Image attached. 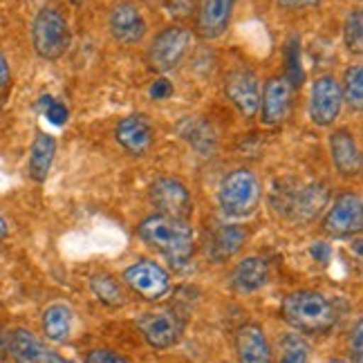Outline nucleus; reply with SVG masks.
Returning <instances> with one entry per match:
<instances>
[{"instance_id":"29","label":"nucleus","mask_w":363,"mask_h":363,"mask_svg":"<svg viewBox=\"0 0 363 363\" xmlns=\"http://www.w3.org/2000/svg\"><path fill=\"white\" fill-rule=\"evenodd\" d=\"M90 287L94 291V296L99 298V301H104L106 305H119L123 301L121 291H119V285L110 276H106V274L94 276L92 281H90Z\"/></svg>"},{"instance_id":"38","label":"nucleus","mask_w":363,"mask_h":363,"mask_svg":"<svg viewBox=\"0 0 363 363\" xmlns=\"http://www.w3.org/2000/svg\"><path fill=\"white\" fill-rule=\"evenodd\" d=\"M69 3H72V5H81V3H83V0H69Z\"/></svg>"},{"instance_id":"31","label":"nucleus","mask_w":363,"mask_h":363,"mask_svg":"<svg viewBox=\"0 0 363 363\" xmlns=\"http://www.w3.org/2000/svg\"><path fill=\"white\" fill-rule=\"evenodd\" d=\"M148 94H150V99H169V96L173 94V83L166 79V77H160L150 83V88H148Z\"/></svg>"},{"instance_id":"23","label":"nucleus","mask_w":363,"mask_h":363,"mask_svg":"<svg viewBox=\"0 0 363 363\" xmlns=\"http://www.w3.org/2000/svg\"><path fill=\"white\" fill-rule=\"evenodd\" d=\"M247 240V231L238 225H227L220 227L213 235V245H211V256L213 260H227L231 258L235 251H238Z\"/></svg>"},{"instance_id":"11","label":"nucleus","mask_w":363,"mask_h":363,"mask_svg":"<svg viewBox=\"0 0 363 363\" xmlns=\"http://www.w3.org/2000/svg\"><path fill=\"white\" fill-rule=\"evenodd\" d=\"M137 328L144 332L146 341L152 345V347H171L177 343L179 334H182V320L177 318L175 312H150V314H144L142 318L137 320Z\"/></svg>"},{"instance_id":"18","label":"nucleus","mask_w":363,"mask_h":363,"mask_svg":"<svg viewBox=\"0 0 363 363\" xmlns=\"http://www.w3.org/2000/svg\"><path fill=\"white\" fill-rule=\"evenodd\" d=\"M235 350L240 363H274L269 341L258 325H242L235 334Z\"/></svg>"},{"instance_id":"34","label":"nucleus","mask_w":363,"mask_h":363,"mask_svg":"<svg viewBox=\"0 0 363 363\" xmlns=\"http://www.w3.org/2000/svg\"><path fill=\"white\" fill-rule=\"evenodd\" d=\"M276 3L285 9H307V7L318 5L320 0H276Z\"/></svg>"},{"instance_id":"12","label":"nucleus","mask_w":363,"mask_h":363,"mask_svg":"<svg viewBox=\"0 0 363 363\" xmlns=\"http://www.w3.org/2000/svg\"><path fill=\"white\" fill-rule=\"evenodd\" d=\"M260 119L264 125H281L291 110V86L285 77H274L264 83Z\"/></svg>"},{"instance_id":"28","label":"nucleus","mask_w":363,"mask_h":363,"mask_svg":"<svg viewBox=\"0 0 363 363\" xmlns=\"http://www.w3.org/2000/svg\"><path fill=\"white\" fill-rule=\"evenodd\" d=\"M278 363H310V350L298 334H285L283 337V357Z\"/></svg>"},{"instance_id":"35","label":"nucleus","mask_w":363,"mask_h":363,"mask_svg":"<svg viewBox=\"0 0 363 363\" xmlns=\"http://www.w3.org/2000/svg\"><path fill=\"white\" fill-rule=\"evenodd\" d=\"M312 256H314L316 260H320V262H325V260L330 258V245H325V242H316V245L312 247Z\"/></svg>"},{"instance_id":"32","label":"nucleus","mask_w":363,"mask_h":363,"mask_svg":"<svg viewBox=\"0 0 363 363\" xmlns=\"http://www.w3.org/2000/svg\"><path fill=\"white\" fill-rule=\"evenodd\" d=\"M350 354H352V363H363V323L361 320L350 334Z\"/></svg>"},{"instance_id":"17","label":"nucleus","mask_w":363,"mask_h":363,"mask_svg":"<svg viewBox=\"0 0 363 363\" xmlns=\"http://www.w3.org/2000/svg\"><path fill=\"white\" fill-rule=\"evenodd\" d=\"M285 198V213H289L291 218L296 220H312L320 213V208L325 206L328 202V191L320 184H312L305 186L301 191L287 193L283 195Z\"/></svg>"},{"instance_id":"7","label":"nucleus","mask_w":363,"mask_h":363,"mask_svg":"<svg viewBox=\"0 0 363 363\" xmlns=\"http://www.w3.org/2000/svg\"><path fill=\"white\" fill-rule=\"evenodd\" d=\"M363 229V202L357 193H343L325 218V231L334 238H350Z\"/></svg>"},{"instance_id":"20","label":"nucleus","mask_w":363,"mask_h":363,"mask_svg":"<svg viewBox=\"0 0 363 363\" xmlns=\"http://www.w3.org/2000/svg\"><path fill=\"white\" fill-rule=\"evenodd\" d=\"M269 281V264L262 258H245L235 264L231 274V287L240 294H254Z\"/></svg>"},{"instance_id":"8","label":"nucleus","mask_w":363,"mask_h":363,"mask_svg":"<svg viewBox=\"0 0 363 363\" xmlns=\"http://www.w3.org/2000/svg\"><path fill=\"white\" fill-rule=\"evenodd\" d=\"M150 202L160 208L162 216L186 220L193 211L191 193L182 182L173 177H162L150 186Z\"/></svg>"},{"instance_id":"1","label":"nucleus","mask_w":363,"mask_h":363,"mask_svg":"<svg viewBox=\"0 0 363 363\" xmlns=\"http://www.w3.org/2000/svg\"><path fill=\"white\" fill-rule=\"evenodd\" d=\"M139 235L146 245L157 249L175 267H184L193 256V229L186 220L169 216H150L139 225Z\"/></svg>"},{"instance_id":"33","label":"nucleus","mask_w":363,"mask_h":363,"mask_svg":"<svg viewBox=\"0 0 363 363\" xmlns=\"http://www.w3.org/2000/svg\"><path fill=\"white\" fill-rule=\"evenodd\" d=\"M86 363H128L123 357H119V354H115L113 350H92V352H88V357H86Z\"/></svg>"},{"instance_id":"36","label":"nucleus","mask_w":363,"mask_h":363,"mask_svg":"<svg viewBox=\"0 0 363 363\" xmlns=\"http://www.w3.org/2000/svg\"><path fill=\"white\" fill-rule=\"evenodd\" d=\"M7 81H9V65H7L3 54H0V88H3Z\"/></svg>"},{"instance_id":"22","label":"nucleus","mask_w":363,"mask_h":363,"mask_svg":"<svg viewBox=\"0 0 363 363\" xmlns=\"http://www.w3.org/2000/svg\"><path fill=\"white\" fill-rule=\"evenodd\" d=\"M54 155H57V139L48 133H38L30 150V175L36 182H43L48 177Z\"/></svg>"},{"instance_id":"16","label":"nucleus","mask_w":363,"mask_h":363,"mask_svg":"<svg viewBox=\"0 0 363 363\" xmlns=\"http://www.w3.org/2000/svg\"><path fill=\"white\" fill-rule=\"evenodd\" d=\"M330 155L343 177H354L361 171V150L352 133L347 130H334L330 135Z\"/></svg>"},{"instance_id":"27","label":"nucleus","mask_w":363,"mask_h":363,"mask_svg":"<svg viewBox=\"0 0 363 363\" xmlns=\"http://www.w3.org/2000/svg\"><path fill=\"white\" fill-rule=\"evenodd\" d=\"M343 43L347 50L361 52L363 50V13L361 9H354L347 13L345 25H343Z\"/></svg>"},{"instance_id":"4","label":"nucleus","mask_w":363,"mask_h":363,"mask_svg":"<svg viewBox=\"0 0 363 363\" xmlns=\"http://www.w3.org/2000/svg\"><path fill=\"white\" fill-rule=\"evenodd\" d=\"M32 43L40 59L57 61L67 52L72 43V34H69L67 21L59 9L45 7L36 13L32 25Z\"/></svg>"},{"instance_id":"9","label":"nucleus","mask_w":363,"mask_h":363,"mask_svg":"<svg viewBox=\"0 0 363 363\" xmlns=\"http://www.w3.org/2000/svg\"><path fill=\"white\" fill-rule=\"evenodd\" d=\"M123 278L139 296H144L148 301H157L169 291V274H166L160 264L150 260L130 264V267L123 272Z\"/></svg>"},{"instance_id":"25","label":"nucleus","mask_w":363,"mask_h":363,"mask_svg":"<svg viewBox=\"0 0 363 363\" xmlns=\"http://www.w3.org/2000/svg\"><path fill=\"white\" fill-rule=\"evenodd\" d=\"M341 92H343V101L350 106L352 113H361L363 110V67L361 65H350L345 69Z\"/></svg>"},{"instance_id":"19","label":"nucleus","mask_w":363,"mask_h":363,"mask_svg":"<svg viewBox=\"0 0 363 363\" xmlns=\"http://www.w3.org/2000/svg\"><path fill=\"white\" fill-rule=\"evenodd\" d=\"M177 133L184 142L200 155H213L218 146V135L211 123H206L200 117H186L177 123Z\"/></svg>"},{"instance_id":"14","label":"nucleus","mask_w":363,"mask_h":363,"mask_svg":"<svg viewBox=\"0 0 363 363\" xmlns=\"http://www.w3.org/2000/svg\"><path fill=\"white\" fill-rule=\"evenodd\" d=\"M115 137L130 155H144L152 144V121L146 115H130L117 123Z\"/></svg>"},{"instance_id":"3","label":"nucleus","mask_w":363,"mask_h":363,"mask_svg":"<svg viewBox=\"0 0 363 363\" xmlns=\"http://www.w3.org/2000/svg\"><path fill=\"white\" fill-rule=\"evenodd\" d=\"M222 213L229 218H247L260 204V182L254 171L238 169L225 177L218 193Z\"/></svg>"},{"instance_id":"10","label":"nucleus","mask_w":363,"mask_h":363,"mask_svg":"<svg viewBox=\"0 0 363 363\" xmlns=\"http://www.w3.org/2000/svg\"><path fill=\"white\" fill-rule=\"evenodd\" d=\"M110 34L121 45H137L146 36V21L133 3H117L108 16Z\"/></svg>"},{"instance_id":"37","label":"nucleus","mask_w":363,"mask_h":363,"mask_svg":"<svg viewBox=\"0 0 363 363\" xmlns=\"http://www.w3.org/2000/svg\"><path fill=\"white\" fill-rule=\"evenodd\" d=\"M5 235H7V222H5L3 218H0V240H3Z\"/></svg>"},{"instance_id":"30","label":"nucleus","mask_w":363,"mask_h":363,"mask_svg":"<svg viewBox=\"0 0 363 363\" xmlns=\"http://www.w3.org/2000/svg\"><path fill=\"white\" fill-rule=\"evenodd\" d=\"M38 106H40V113H43V115L48 117V121H50L52 125H65V123H67V119H69L67 106L61 104V101H57L54 96L45 94L43 99L38 101Z\"/></svg>"},{"instance_id":"26","label":"nucleus","mask_w":363,"mask_h":363,"mask_svg":"<svg viewBox=\"0 0 363 363\" xmlns=\"http://www.w3.org/2000/svg\"><path fill=\"white\" fill-rule=\"evenodd\" d=\"M285 65H287V83L291 88H301L305 81V69L301 61V40L298 36H289L285 48Z\"/></svg>"},{"instance_id":"39","label":"nucleus","mask_w":363,"mask_h":363,"mask_svg":"<svg viewBox=\"0 0 363 363\" xmlns=\"http://www.w3.org/2000/svg\"><path fill=\"white\" fill-rule=\"evenodd\" d=\"M330 363H345V361H341V359H332Z\"/></svg>"},{"instance_id":"5","label":"nucleus","mask_w":363,"mask_h":363,"mask_svg":"<svg viewBox=\"0 0 363 363\" xmlns=\"http://www.w3.org/2000/svg\"><path fill=\"white\" fill-rule=\"evenodd\" d=\"M193 34L186 27H166L164 32L155 36V40L148 48V63L157 72H169L177 67L184 59L186 50L191 48Z\"/></svg>"},{"instance_id":"6","label":"nucleus","mask_w":363,"mask_h":363,"mask_svg":"<svg viewBox=\"0 0 363 363\" xmlns=\"http://www.w3.org/2000/svg\"><path fill=\"white\" fill-rule=\"evenodd\" d=\"M343 108V92H341V83L334 77H318L312 83V92H310V119L320 125V128H328L334 121L339 119Z\"/></svg>"},{"instance_id":"21","label":"nucleus","mask_w":363,"mask_h":363,"mask_svg":"<svg viewBox=\"0 0 363 363\" xmlns=\"http://www.w3.org/2000/svg\"><path fill=\"white\" fill-rule=\"evenodd\" d=\"M235 0H202L198 30L204 38H218L227 30Z\"/></svg>"},{"instance_id":"24","label":"nucleus","mask_w":363,"mask_h":363,"mask_svg":"<svg viewBox=\"0 0 363 363\" xmlns=\"http://www.w3.org/2000/svg\"><path fill=\"white\" fill-rule=\"evenodd\" d=\"M43 330L48 339L52 341H65L72 330V310L67 305H52L43 314Z\"/></svg>"},{"instance_id":"13","label":"nucleus","mask_w":363,"mask_h":363,"mask_svg":"<svg viewBox=\"0 0 363 363\" xmlns=\"http://www.w3.org/2000/svg\"><path fill=\"white\" fill-rule=\"evenodd\" d=\"M227 96L233 101V106L240 110V115L254 117L260 110V83L251 69H238L233 72L225 86Z\"/></svg>"},{"instance_id":"15","label":"nucleus","mask_w":363,"mask_h":363,"mask_svg":"<svg viewBox=\"0 0 363 363\" xmlns=\"http://www.w3.org/2000/svg\"><path fill=\"white\" fill-rule=\"evenodd\" d=\"M7 347L16 363H65L57 352H52L45 343H40L27 330H13Z\"/></svg>"},{"instance_id":"2","label":"nucleus","mask_w":363,"mask_h":363,"mask_svg":"<svg viewBox=\"0 0 363 363\" xmlns=\"http://www.w3.org/2000/svg\"><path fill=\"white\" fill-rule=\"evenodd\" d=\"M283 316L291 328H296L298 332H310V334L330 330L334 318H337L332 303L323 294L310 291V289L289 294L283 301Z\"/></svg>"}]
</instances>
